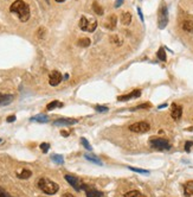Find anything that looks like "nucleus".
<instances>
[{"mask_svg": "<svg viewBox=\"0 0 193 197\" xmlns=\"http://www.w3.org/2000/svg\"><path fill=\"white\" fill-rule=\"evenodd\" d=\"M10 11L12 13H15L18 15L19 20L25 23L28 22V18H30V7L28 5L23 1V0H15L13 4L10 6Z\"/></svg>", "mask_w": 193, "mask_h": 197, "instance_id": "f257e3e1", "label": "nucleus"}, {"mask_svg": "<svg viewBox=\"0 0 193 197\" xmlns=\"http://www.w3.org/2000/svg\"><path fill=\"white\" fill-rule=\"evenodd\" d=\"M124 197H145L143 195H141V192L138 190H132L124 194Z\"/></svg>", "mask_w": 193, "mask_h": 197, "instance_id": "5701e85b", "label": "nucleus"}, {"mask_svg": "<svg viewBox=\"0 0 193 197\" xmlns=\"http://www.w3.org/2000/svg\"><path fill=\"white\" fill-rule=\"evenodd\" d=\"M149 129H151V126L146 121H139V122H135L129 126V131H132L134 133H146Z\"/></svg>", "mask_w": 193, "mask_h": 197, "instance_id": "423d86ee", "label": "nucleus"}, {"mask_svg": "<svg viewBox=\"0 0 193 197\" xmlns=\"http://www.w3.org/2000/svg\"><path fill=\"white\" fill-rule=\"evenodd\" d=\"M31 121H37V122H47L49 121V116L45 114H38L36 116H32L30 119Z\"/></svg>", "mask_w": 193, "mask_h": 197, "instance_id": "dca6fc26", "label": "nucleus"}, {"mask_svg": "<svg viewBox=\"0 0 193 197\" xmlns=\"http://www.w3.org/2000/svg\"><path fill=\"white\" fill-rule=\"evenodd\" d=\"M84 158H85L87 160L94 163V164H97V165H102V164H103L102 160H101L96 155H93V153H85V155H84Z\"/></svg>", "mask_w": 193, "mask_h": 197, "instance_id": "4468645a", "label": "nucleus"}, {"mask_svg": "<svg viewBox=\"0 0 193 197\" xmlns=\"http://www.w3.org/2000/svg\"><path fill=\"white\" fill-rule=\"evenodd\" d=\"M63 197H75L74 195H71V194H69V192H67V194H64L63 195Z\"/></svg>", "mask_w": 193, "mask_h": 197, "instance_id": "58836bf2", "label": "nucleus"}, {"mask_svg": "<svg viewBox=\"0 0 193 197\" xmlns=\"http://www.w3.org/2000/svg\"><path fill=\"white\" fill-rule=\"evenodd\" d=\"M93 10H94V12L96 14H103V8L98 5L97 1H94V4H93Z\"/></svg>", "mask_w": 193, "mask_h": 197, "instance_id": "393cba45", "label": "nucleus"}, {"mask_svg": "<svg viewBox=\"0 0 193 197\" xmlns=\"http://www.w3.org/2000/svg\"><path fill=\"white\" fill-rule=\"evenodd\" d=\"M171 115L174 120H179L182 115V107L178 106L177 103H172V109H171Z\"/></svg>", "mask_w": 193, "mask_h": 197, "instance_id": "1a4fd4ad", "label": "nucleus"}, {"mask_svg": "<svg viewBox=\"0 0 193 197\" xmlns=\"http://www.w3.org/2000/svg\"><path fill=\"white\" fill-rule=\"evenodd\" d=\"M0 141H1V140H0Z\"/></svg>", "mask_w": 193, "mask_h": 197, "instance_id": "37998d69", "label": "nucleus"}, {"mask_svg": "<svg viewBox=\"0 0 193 197\" xmlns=\"http://www.w3.org/2000/svg\"><path fill=\"white\" fill-rule=\"evenodd\" d=\"M128 169L134 171V172H138V173H142V175H148L149 173L148 170H145V169H138V168H132V166H128Z\"/></svg>", "mask_w": 193, "mask_h": 197, "instance_id": "cd10ccee", "label": "nucleus"}, {"mask_svg": "<svg viewBox=\"0 0 193 197\" xmlns=\"http://www.w3.org/2000/svg\"><path fill=\"white\" fill-rule=\"evenodd\" d=\"M55 1H57V2H63V1H65V0H55Z\"/></svg>", "mask_w": 193, "mask_h": 197, "instance_id": "79ce46f5", "label": "nucleus"}, {"mask_svg": "<svg viewBox=\"0 0 193 197\" xmlns=\"http://www.w3.org/2000/svg\"><path fill=\"white\" fill-rule=\"evenodd\" d=\"M185 194L186 196H193V181H190L185 184Z\"/></svg>", "mask_w": 193, "mask_h": 197, "instance_id": "6ab92c4d", "label": "nucleus"}, {"mask_svg": "<svg viewBox=\"0 0 193 197\" xmlns=\"http://www.w3.org/2000/svg\"><path fill=\"white\" fill-rule=\"evenodd\" d=\"M149 144H151V147L159 150V151H166L171 149V144L162 138H152L149 140Z\"/></svg>", "mask_w": 193, "mask_h": 197, "instance_id": "39448f33", "label": "nucleus"}, {"mask_svg": "<svg viewBox=\"0 0 193 197\" xmlns=\"http://www.w3.org/2000/svg\"><path fill=\"white\" fill-rule=\"evenodd\" d=\"M13 101V95L0 93V106H7Z\"/></svg>", "mask_w": 193, "mask_h": 197, "instance_id": "ddd939ff", "label": "nucleus"}, {"mask_svg": "<svg viewBox=\"0 0 193 197\" xmlns=\"http://www.w3.org/2000/svg\"><path fill=\"white\" fill-rule=\"evenodd\" d=\"M31 175H32V172L30 170H23L20 173H18V178H20V179H28V178L31 177Z\"/></svg>", "mask_w": 193, "mask_h": 197, "instance_id": "412c9836", "label": "nucleus"}, {"mask_svg": "<svg viewBox=\"0 0 193 197\" xmlns=\"http://www.w3.org/2000/svg\"><path fill=\"white\" fill-rule=\"evenodd\" d=\"M121 22L124 25H129L130 22H132V14H130V12H123L121 14Z\"/></svg>", "mask_w": 193, "mask_h": 197, "instance_id": "a211bd4d", "label": "nucleus"}, {"mask_svg": "<svg viewBox=\"0 0 193 197\" xmlns=\"http://www.w3.org/2000/svg\"><path fill=\"white\" fill-rule=\"evenodd\" d=\"M61 134H62V135H64V137H68V135H69V133H68L67 131H62V132H61Z\"/></svg>", "mask_w": 193, "mask_h": 197, "instance_id": "4c0bfd02", "label": "nucleus"}, {"mask_svg": "<svg viewBox=\"0 0 193 197\" xmlns=\"http://www.w3.org/2000/svg\"><path fill=\"white\" fill-rule=\"evenodd\" d=\"M181 28L184 31L188 32V33H192L193 32V20H184L182 24H181Z\"/></svg>", "mask_w": 193, "mask_h": 197, "instance_id": "2eb2a0df", "label": "nucleus"}, {"mask_svg": "<svg viewBox=\"0 0 193 197\" xmlns=\"http://www.w3.org/2000/svg\"><path fill=\"white\" fill-rule=\"evenodd\" d=\"M95 109H96L97 112H101V113H106L109 111V108L107 106H100V105L95 106Z\"/></svg>", "mask_w": 193, "mask_h": 197, "instance_id": "c756f323", "label": "nucleus"}, {"mask_svg": "<svg viewBox=\"0 0 193 197\" xmlns=\"http://www.w3.org/2000/svg\"><path fill=\"white\" fill-rule=\"evenodd\" d=\"M74 124H77V120L76 119H58L54 121V126H70V125H74Z\"/></svg>", "mask_w": 193, "mask_h": 197, "instance_id": "f8f14e48", "label": "nucleus"}, {"mask_svg": "<svg viewBox=\"0 0 193 197\" xmlns=\"http://www.w3.org/2000/svg\"><path fill=\"white\" fill-rule=\"evenodd\" d=\"M140 96H141V90H140V89H135V90H133L130 94L119 96V98H117V101H128V100H132V98H139Z\"/></svg>", "mask_w": 193, "mask_h": 197, "instance_id": "9d476101", "label": "nucleus"}, {"mask_svg": "<svg viewBox=\"0 0 193 197\" xmlns=\"http://www.w3.org/2000/svg\"><path fill=\"white\" fill-rule=\"evenodd\" d=\"M64 78H65V80H68V78H69V75H68V74H65V75H64Z\"/></svg>", "mask_w": 193, "mask_h": 197, "instance_id": "a19ab883", "label": "nucleus"}, {"mask_svg": "<svg viewBox=\"0 0 193 197\" xmlns=\"http://www.w3.org/2000/svg\"><path fill=\"white\" fill-rule=\"evenodd\" d=\"M156 56L161 61V62H166V59H167V57H166V51L164 48H160L159 50H158V54H156Z\"/></svg>", "mask_w": 193, "mask_h": 197, "instance_id": "4be33fe9", "label": "nucleus"}, {"mask_svg": "<svg viewBox=\"0 0 193 197\" xmlns=\"http://www.w3.org/2000/svg\"><path fill=\"white\" fill-rule=\"evenodd\" d=\"M6 121H7V122H13V121H15V115H10V116L6 119Z\"/></svg>", "mask_w": 193, "mask_h": 197, "instance_id": "c9c22d12", "label": "nucleus"}, {"mask_svg": "<svg viewBox=\"0 0 193 197\" xmlns=\"http://www.w3.org/2000/svg\"><path fill=\"white\" fill-rule=\"evenodd\" d=\"M57 107H63V103L62 102H59V101H57V100H55V101H52V102H50V103H47V106H46V109L47 111H52V109H55V108H57Z\"/></svg>", "mask_w": 193, "mask_h": 197, "instance_id": "aec40b11", "label": "nucleus"}, {"mask_svg": "<svg viewBox=\"0 0 193 197\" xmlns=\"http://www.w3.org/2000/svg\"><path fill=\"white\" fill-rule=\"evenodd\" d=\"M138 13H139V17H140V19H141V22L143 23L145 18H143V14H142V11H141V8H140V7H138Z\"/></svg>", "mask_w": 193, "mask_h": 197, "instance_id": "f704fd0d", "label": "nucleus"}, {"mask_svg": "<svg viewBox=\"0 0 193 197\" xmlns=\"http://www.w3.org/2000/svg\"><path fill=\"white\" fill-rule=\"evenodd\" d=\"M62 80H63V76H62V74L58 70H54L50 74V76H49V83L52 87L58 85L62 82Z\"/></svg>", "mask_w": 193, "mask_h": 197, "instance_id": "0eeeda50", "label": "nucleus"}, {"mask_svg": "<svg viewBox=\"0 0 193 197\" xmlns=\"http://www.w3.org/2000/svg\"><path fill=\"white\" fill-rule=\"evenodd\" d=\"M78 45H80V46H83V48H87V46L90 45V39H89V38H81V39L78 41Z\"/></svg>", "mask_w": 193, "mask_h": 197, "instance_id": "bb28decb", "label": "nucleus"}, {"mask_svg": "<svg viewBox=\"0 0 193 197\" xmlns=\"http://www.w3.org/2000/svg\"><path fill=\"white\" fill-rule=\"evenodd\" d=\"M123 1L124 0H116V1H115V7H120V6L123 4Z\"/></svg>", "mask_w": 193, "mask_h": 197, "instance_id": "e433bc0d", "label": "nucleus"}, {"mask_svg": "<svg viewBox=\"0 0 193 197\" xmlns=\"http://www.w3.org/2000/svg\"><path fill=\"white\" fill-rule=\"evenodd\" d=\"M38 188L43 192H45L46 195H55L56 192L58 191V189H59L58 184L47 179V178H41L38 181Z\"/></svg>", "mask_w": 193, "mask_h": 197, "instance_id": "f03ea898", "label": "nucleus"}, {"mask_svg": "<svg viewBox=\"0 0 193 197\" xmlns=\"http://www.w3.org/2000/svg\"><path fill=\"white\" fill-rule=\"evenodd\" d=\"M0 197H12L7 191H5L2 188H0Z\"/></svg>", "mask_w": 193, "mask_h": 197, "instance_id": "473e14b6", "label": "nucleus"}, {"mask_svg": "<svg viewBox=\"0 0 193 197\" xmlns=\"http://www.w3.org/2000/svg\"><path fill=\"white\" fill-rule=\"evenodd\" d=\"M165 107H167V103H164V105H160V106H159L158 108H159V109H161V108H165Z\"/></svg>", "mask_w": 193, "mask_h": 197, "instance_id": "ea45409f", "label": "nucleus"}, {"mask_svg": "<svg viewBox=\"0 0 193 197\" xmlns=\"http://www.w3.org/2000/svg\"><path fill=\"white\" fill-rule=\"evenodd\" d=\"M65 181L68 182V183L76 190V191H80L81 190V185H80V182H78V179L76 178V177H74V176H71V175H65Z\"/></svg>", "mask_w": 193, "mask_h": 197, "instance_id": "9b49d317", "label": "nucleus"}, {"mask_svg": "<svg viewBox=\"0 0 193 197\" xmlns=\"http://www.w3.org/2000/svg\"><path fill=\"white\" fill-rule=\"evenodd\" d=\"M116 23H117L116 15H111V17H109V19H108L106 26L109 28V30H115V28H116Z\"/></svg>", "mask_w": 193, "mask_h": 197, "instance_id": "f3484780", "label": "nucleus"}, {"mask_svg": "<svg viewBox=\"0 0 193 197\" xmlns=\"http://www.w3.org/2000/svg\"><path fill=\"white\" fill-rule=\"evenodd\" d=\"M81 142H82V145L84 146V149H87L88 151H93V147H91V145L89 144V141L87 140L85 138H82V139H81Z\"/></svg>", "mask_w": 193, "mask_h": 197, "instance_id": "c85d7f7f", "label": "nucleus"}, {"mask_svg": "<svg viewBox=\"0 0 193 197\" xmlns=\"http://www.w3.org/2000/svg\"><path fill=\"white\" fill-rule=\"evenodd\" d=\"M168 24V10L165 2H161L159 13H158V28L160 30H164Z\"/></svg>", "mask_w": 193, "mask_h": 197, "instance_id": "7ed1b4c3", "label": "nucleus"}, {"mask_svg": "<svg viewBox=\"0 0 193 197\" xmlns=\"http://www.w3.org/2000/svg\"><path fill=\"white\" fill-rule=\"evenodd\" d=\"M110 42H113L114 44H120V41H119V37L117 36H111L110 37Z\"/></svg>", "mask_w": 193, "mask_h": 197, "instance_id": "72a5a7b5", "label": "nucleus"}, {"mask_svg": "<svg viewBox=\"0 0 193 197\" xmlns=\"http://www.w3.org/2000/svg\"><path fill=\"white\" fill-rule=\"evenodd\" d=\"M51 159H52V162H55L56 164H63L64 163V158H63V155H52Z\"/></svg>", "mask_w": 193, "mask_h": 197, "instance_id": "b1692460", "label": "nucleus"}, {"mask_svg": "<svg viewBox=\"0 0 193 197\" xmlns=\"http://www.w3.org/2000/svg\"><path fill=\"white\" fill-rule=\"evenodd\" d=\"M97 28V22L95 19L89 20L87 17L82 15L80 19V28L82 31H87V32H94Z\"/></svg>", "mask_w": 193, "mask_h": 197, "instance_id": "20e7f679", "label": "nucleus"}, {"mask_svg": "<svg viewBox=\"0 0 193 197\" xmlns=\"http://www.w3.org/2000/svg\"><path fill=\"white\" fill-rule=\"evenodd\" d=\"M192 146H193V141H186L185 142V151L186 152H190V150H191Z\"/></svg>", "mask_w": 193, "mask_h": 197, "instance_id": "2f4dec72", "label": "nucleus"}, {"mask_svg": "<svg viewBox=\"0 0 193 197\" xmlns=\"http://www.w3.org/2000/svg\"><path fill=\"white\" fill-rule=\"evenodd\" d=\"M151 107H152V105H151L149 102H145V103H142V105H139L136 107H134L133 111H138V109H148V108H151Z\"/></svg>", "mask_w": 193, "mask_h": 197, "instance_id": "a878e982", "label": "nucleus"}, {"mask_svg": "<svg viewBox=\"0 0 193 197\" xmlns=\"http://www.w3.org/2000/svg\"><path fill=\"white\" fill-rule=\"evenodd\" d=\"M39 147H41V150L44 152V153H46V152L49 151V149H50V145H49L47 142H41Z\"/></svg>", "mask_w": 193, "mask_h": 197, "instance_id": "7c9ffc66", "label": "nucleus"}, {"mask_svg": "<svg viewBox=\"0 0 193 197\" xmlns=\"http://www.w3.org/2000/svg\"><path fill=\"white\" fill-rule=\"evenodd\" d=\"M81 189L85 190L87 192V197H103L104 195L101 192V191H97L93 188H89L87 184H81Z\"/></svg>", "mask_w": 193, "mask_h": 197, "instance_id": "6e6552de", "label": "nucleus"}]
</instances>
